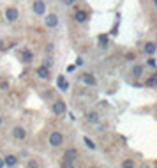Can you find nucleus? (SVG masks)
<instances>
[{"mask_svg":"<svg viewBox=\"0 0 157 168\" xmlns=\"http://www.w3.org/2000/svg\"><path fill=\"white\" fill-rule=\"evenodd\" d=\"M48 143H50V147H60L64 143V134L60 131H53L48 138Z\"/></svg>","mask_w":157,"mask_h":168,"instance_id":"f257e3e1","label":"nucleus"},{"mask_svg":"<svg viewBox=\"0 0 157 168\" xmlns=\"http://www.w3.org/2000/svg\"><path fill=\"white\" fill-rule=\"evenodd\" d=\"M4 16H6V20H7L9 23H14V21H18V18H20V11H18L16 7H7L6 13H4Z\"/></svg>","mask_w":157,"mask_h":168,"instance_id":"f03ea898","label":"nucleus"},{"mask_svg":"<svg viewBox=\"0 0 157 168\" xmlns=\"http://www.w3.org/2000/svg\"><path fill=\"white\" fill-rule=\"evenodd\" d=\"M51 112L55 113V115H64V113L67 112V106H65V103L62 99H58V101H55V103L51 105Z\"/></svg>","mask_w":157,"mask_h":168,"instance_id":"7ed1b4c3","label":"nucleus"},{"mask_svg":"<svg viewBox=\"0 0 157 168\" xmlns=\"http://www.w3.org/2000/svg\"><path fill=\"white\" fill-rule=\"evenodd\" d=\"M11 134H13L14 140H25L27 138V129L23 126H14L11 129Z\"/></svg>","mask_w":157,"mask_h":168,"instance_id":"20e7f679","label":"nucleus"},{"mask_svg":"<svg viewBox=\"0 0 157 168\" xmlns=\"http://www.w3.org/2000/svg\"><path fill=\"white\" fill-rule=\"evenodd\" d=\"M32 9H34V13L37 16H44L46 14V2L44 0H36L34 4H32Z\"/></svg>","mask_w":157,"mask_h":168,"instance_id":"39448f33","label":"nucleus"},{"mask_svg":"<svg viewBox=\"0 0 157 168\" xmlns=\"http://www.w3.org/2000/svg\"><path fill=\"white\" fill-rule=\"evenodd\" d=\"M44 25L48 28H57L58 27V16L57 14H46L44 16Z\"/></svg>","mask_w":157,"mask_h":168,"instance_id":"423d86ee","label":"nucleus"},{"mask_svg":"<svg viewBox=\"0 0 157 168\" xmlns=\"http://www.w3.org/2000/svg\"><path fill=\"white\" fill-rule=\"evenodd\" d=\"M78 158H79L78 149H67V150H65V154H64V159H65V161H69V163H74Z\"/></svg>","mask_w":157,"mask_h":168,"instance_id":"0eeeda50","label":"nucleus"},{"mask_svg":"<svg viewBox=\"0 0 157 168\" xmlns=\"http://www.w3.org/2000/svg\"><path fill=\"white\" fill-rule=\"evenodd\" d=\"M81 80H83V83L88 85V87H94V85L97 83V80H95V76H94L92 73H83V74H81Z\"/></svg>","mask_w":157,"mask_h":168,"instance_id":"6e6552de","label":"nucleus"},{"mask_svg":"<svg viewBox=\"0 0 157 168\" xmlns=\"http://www.w3.org/2000/svg\"><path fill=\"white\" fill-rule=\"evenodd\" d=\"M57 87H58V89H60L62 92L69 90V82L65 80V76H64V74H60V76L57 78Z\"/></svg>","mask_w":157,"mask_h":168,"instance_id":"1a4fd4ad","label":"nucleus"},{"mask_svg":"<svg viewBox=\"0 0 157 168\" xmlns=\"http://www.w3.org/2000/svg\"><path fill=\"white\" fill-rule=\"evenodd\" d=\"M37 76L41 78V80H48L50 78V67H46V66H41V67H37Z\"/></svg>","mask_w":157,"mask_h":168,"instance_id":"9d476101","label":"nucleus"},{"mask_svg":"<svg viewBox=\"0 0 157 168\" xmlns=\"http://www.w3.org/2000/svg\"><path fill=\"white\" fill-rule=\"evenodd\" d=\"M74 20H76V23H85V21L88 20V14H86L85 11H76Z\"/></svg>","mask_w":157,"mask_h":168,"instance_id":"9b49d317","label":"nucleus"},{"mask_svg":"<svg viewBox=\"0 0 157 168\" xmlns=\"http://www.w3.org/2000/svg\"><path fill=\"white\" fill-rule=\"evenodd\" d=\"M155 50H157L155 42H147V44H145V53H147V55H154Z\"/></svg>","mask_w":157,"mask_h":168,"instance_id":"f8f14e48","label":"nucleus"},{"mask_svg":"<svg viewBox=\"0 0 157 168\" xmlns=\"http://www.w3.org/2000/svg\"><path fill=\"white\" fill-rule=\"evenodd\" d=\"M88 122H92V124H95V122H99V113L97 112H88L86 113V117H85Z\"/></svg>","mask_w":157,"mask_h":168,"instance_id":"ddd939ff","label":"nucleus"},{"mask_svg":"<svg viewBox=\"0 0 157 168\" xmlns=\"http://www.w3.org/2000/svg\"><path fill=\"white\" fill-rule=\"evenodd\" d=\"M21 58H23V62H25V64H30L32 60H34V53L29 51V50H25V51H23V55H21Z\"/></svg>","mask_w":157,"mask_h":168,"instance_id":"4468645a","label":"nucleus"},{"mask_svg":"<svg viewBox=\"0 0 157 168\" xmlns=\"http://www.w3.org/2000/svg\"><path fill=\"white\" fill-rule=\"evenodd\" d=\"M131 74L132 76H141L143 74V66H140V64H136V66H132V69H131Z\"/></svg>","mask_w":157,"mask_h":168,"instance_id":"2eb2a0df","label":"nucleus"},{"mask_svg":"<svg viewBox=\"0 0 157 168\" xmlns=\"http://www.w3.org/2000/svg\"><path fill=\"white\" fill-rule=\"evenodd\" d=\"M4 161H6V166H16L18 165V158L16 156H7V158H4Z\"/></svg>","mask_w":157,"mask_h":168,"instance_id":"dca6fc26","label":"nucleus"},{"mask_svg":"<svg viewBox=\"0 0 157 168\" xmlns=\"http://www.w3.org/2000/svg\"><path fill=\"white\" fill-rule=\"evenodd\" d=\"M97 41H99V46L102 50H106L108 46H109V41H108V35H99L97 37Z\"/></svg>","mask_w":157,"mask_h":168,"instance_id":"f3484780","label":"nucleus"},{"mask_svg":"<svg viewBox=\"0 0 157 168\" xmlns=\"http://www.w3.org/2000/svg\"><path fill=\"white\" fill-rule=\"evenodd\" d=\"M83 142H85V145L90 149V150H95V149H97V145H95V143H94V142L90 140L88 136H85V138H83Z\"/></svg>","mask_w":157,"mask_h":168,"instance_id":"a211bd4d","label":"nucleus"},{"mask_svg":"<svg viewBox=\"0 0 157 168\" xmlns=\"http://www.w3.org/2000/svg\"><path fill=\"white\" fill-rule=\"evenodd\" d=\"M145 85H147V87H154V89H157V74L154 78H148Z\"/></svg>","mask_w":157,"mask_h":168,"instance_id":"6ab92c4d","label":"nucleus"},{"mask_svg":"<svg viewBox=\"0 0 157 168\" xmlns=\"http://www.w3.org/2000/svg\"><path fill=\"white\" fill-rule=\"evenodd\" d=\"M122 166L131 168V166H134V161H131V159H125V161H122Z\"/></svg>","mask_w":157,"mask_h":168,"instance_id":"aec40b11","label":"nucleus"},{"mask_svg":"<svg viewBox=\"0 0 157 168\" xmlns=\"http://www.w3.org/2000/svg\"><path fill=\"white\" fill-rule=\"evenodd\" d=\"M147 66H150V67H155V66H157L155 58H154V57H150L148 60H147Z\"/></svg>","mask_w":157,"mask_h":168,"instance_id":"412c9836","label":"nucleus"},{"mask_svg":"<svg viewBox=\"0 0 157 168\" xmlns=\"http://www.w3.org/2000/svg\"><path fill=\"white\" fill-rule=\"evenodd\" d=\"M74 69H76V64H71V66H67V73H72Z\"/></svg>","mask_w":157,"mask_h":168,"instance_id":"4be33fe9","label":"nucleus"},{"mask_svg":"<svg viewBox=\"0 0 157 168\" xmlns=\"http://www.w3.org/2000/svg\"><path fill=\"white\" fill-rule=\"evenodd\" d=\"M79 66H83V58H81V57L76 58V67H79Z\"/></svg>","mask_w":157,"mask_h":168,"instance_id":"5701e85b","label":"nucleus"},{"mask_svg":"<svg viewBox=\"0 0 157 168\" xmlns=\"http://www.w3.org/2000/svg\"><path fill=\"white\" fill-rule=\"evenodd\" d=\"M27 166H30V168H36V166H39V165H37L36 161H29V163H27Z\"/></svg>","mask_w":157,"mask_h":168,"instance_id":"b1692460","label":"nucleus"},{"mask_svg":"<svg viewBox=\"0 0 157 168\" xmlns=\"http://www.w3.org/2000/svg\"><path fill=\"white\" fill-rule=\"evenodd\" d=\"M0 87H2V90H7V89H9V83H7V82H2V85H0Z\"/></svg>","mask_w":157,"mask_h":168,"instance_id":"393cba45","label":"nucleus"},{"mask_svg":"<svg viewBox=\"0 0 157 168\" xmlns=\"http://www.w3.org/2000/svg\"><path fill=\"white\" fill-rule=\"evenodd\" d=\"M74 2H76V0H64V4H65V6H72Z\"/></svg>","mask_w":157,"mask_h":168,"instance_id":"a878e982","label":"nucleus"},{"mask_svg":"<svg viewBox=\"0 0 157 168\" xmlns=\"http://www.w3.org/2000/svg\"><path fill=\"white\" fill-rule=\"evenodd\" d=\"M44 66H46V67H51V58H46V62H44Z\"/></svg>","mask_w":157,"mask_h":168,"instance_id":"bb28decb","label":"nucleus"},{"mask_svg":"<svg viewBox=\"0 0 157 168\" xmlns=\"http://www.w3.org/2000/svg\"><path fill=\"white\" fill-rule=\"evenodd\" d=\"M2 166H6V161H4V159L0 158V168H2Z\"/></svg>","mask_w":157,"mask_h":168,"instance_id":"cd10ccee","label":"nucleus"},{"mask_svg":"<svg viewBox=\"0 0 157 168\" xmlns=\"http://www.w3.org/2000/svg\"><path fill=\"white\" fill-rule=\"evenodd\" d=\"M2 48H4V42L0 41V50H2Z\"/></svg>","mask_w":157,"mask_h":168,"instance_id":"c85d7f7f","label":"nucleus"},{"mask_svg":"<svg viewBox=\"0 0 157 168\" xmlns=\"http://www.w3.org/2000/svg\"><path fill=\"white\" fill-rule=\"evenodd\" d=\"M154 4H155V9H157V0H154Z\"/></svg>","mask_w":157,"mask_h":168,"instance_id":"c756f323","label":"nucleus"},{"mask_svg":"<svg viewBox=\"0 0 157 168\" xmlns=\"http://www.w3.org/2000/svg\"><path fill=\"white\" fill-rule=\"evenodd\" d=\"M0 126H2V117H0Z\"/></svg>","mask_w":157,"mask_h":168,"instance_id":"7c9ffc66","label":"nucleus"},{"mask_svg":"<svg viewBox=\"0 0 157 168\" xmlns=\"http://www.w3.org/2000/svg\"><path fill=\"white\" fill-rule=\"evenodd\" d=\"M60 2H64V0H60Z\"/></svg>","mask_w":157,"mask_h":168,"instance_id":"2f4dec72","label":"nucleus"}]
</instances>
